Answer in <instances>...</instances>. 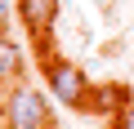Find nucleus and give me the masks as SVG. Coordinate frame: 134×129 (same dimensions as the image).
<instances>
[{
  "instance_id": "obj_1",
  "label": "nucleus",
  "mask_w": 134,
  "mask_h": 129,
  "mask_svg": "<svg viewBox=\"0 0 134 129\" xmlns=\"http://www.w3.org/2000/svg\"><path fill=\"white\" fill-rule=\"evenodd\" d=\"M0 120L5 129H49L54 125V111H49V98L36 89V85H14L5 94V107H0Z\"/></svg>"
},
{
  "instance_id": "obj_6",
  "label": "nucleus",
  "mask_w": 134,
  "mask_h": 129,
  "mask_svg": "<svg viewBox=\"0 0 134 129\" xmlns=\"http://www.w3.org/2000/svg\"><path fill=\"white\" fill-rule=\"evenodd\" d=\"M14 18V9H9V0H0V31H5V22Z\"/></svg>"
},
{
  "instance_id": "obj_4",
  "label": "nucleus",
  "mask_w": 134,
  "mask_h": 129,
  "mask_svg": "<svg viewBox=\"0 0 134 129\" xmlns=\"http://www.w3.org/2000/svg\"><path fill=\"white\" fill-rule=\"evenodd\" d=\"M23 71H27V62H23V49H18V40L0 31V85L23 80Z\"/></svg>"
},
{
  "instance_id": "obj_5",
  "label": "nucleus",
  "mask_w": 134,
  "mask_h": 129,
  "mask_svg": "<svg viewBox=\"0 0 134 129\" xmlns=\"http://www.w3.org/2000/svg\"><path fill=\"white\" fill-rule=\"evenodd\" d=\"M112 129H134V98L121 102V111L112 116Z\"/></svg>"
},
{
  "instance_id": "obj_3",
  "label": "nucleus",
  "mask_w": 134,
  "mask_h": 129,
  "mask_svg": "<svg viewBox=\"0 0 134 129\" xmlns=\"http://www.w3.org/2000/svg\"><path fill=\"white\" fill-rule=\"evenodd\" d=\"M18 14H23L31 36H45L58 22V0H18Z\"/></svg>"
},
{
  "instance_id": "obj_2",
  "label": "nucleus",
  "mask_w": 134,
  "mask_h": 129,
  "mask_svg": "<svg viewBox=\"0 0 134 129\" xmlns=\"http://www.w3.org/2000/svg\"><path fill=\"white\" fill-rule=\"evenodd\" d=\"M45 76H49V94L58 98V107H85L90 102V80L76 62H63V58H49L45 62Z\"/></svg>"
}]
</instances>
